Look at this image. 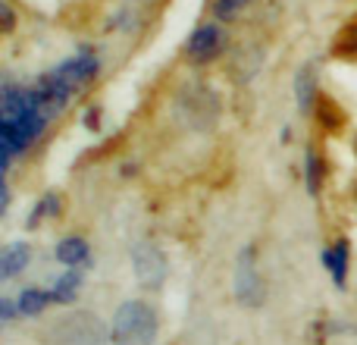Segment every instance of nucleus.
Masks as SVG:
<instances>
[{"mask_svg":"<svg viewBox=\"0 0 357 345\" xmlns=\"http://www.w3.org/2000/svg\"><path fill=\"white\" fill-rule=\"evenodd\" d=\"M50 113L41 107L31 85H19L10 75L0 82V157H3V176L10 179V170L16 157H25L41 135L47 132Z\"/></svg>","mask_w":357,"mask_h":345,"instance_id":"1","label":"nucleus"},{"mask_svg":"<svg viewBox=\"0 0 357 345\" xmlns=\"http://www.w3.org/2000/svg\"><path fill=\"white\" fill-rule=\"evenodd\" d=\"M157 333H160L157 308L144 298H126L110 321L113 345H154Z\"/></svg>","mask_w":357,"mask_h":345,"instance_id":"2","label":"nucleus"},{"mask_svg":"<svg viewBox=\"0 0 357 345\" xmlns=\"http://www.w3.org/2000/svg\"><path fill=\"white\" fill-rule=\"evenodd\" d=\"M232 292L235 302L248 311H257L266 304V279L257 264V248L245 245L235 258V273H232Z\"/></svg>","mask_w":357,"mask_h":345,"instance_id":"3","label":"nucleus"},{"mask_svg":"<svg viewBox=\"0 0 357 345\" xmlns=\"http://www.w3.org/2000/svg\"><path fill=\"white\" fill-rule=\"evenodd\" d=\"M50 345H107L104 323L88 311H75L50 330Z\"/></svg>","mask_w":357,"mask_h":345,"instance_id":"4","label":"nucleus"},{"mask_svg":"<svg viewBox=\"0 0 357 345\" xmlns=\"http://www.w3.org/2000/svg\"><path fill=\"white\" fill-rule=\"evenodd\" d=\"M226 44H229L226 22H216V19L213 22H201L188 35V41H185V57H188V63H195V66H207V63L220 60Z\"/></svg>","mask_w":357,"mask_h":345,"instance_id":"5","label":"nucleus"},{"mask_svg":"<svg viewBox=\"0 0 357 345\" xmlns=\"http://www.w3.org/2000/svg\"><path fill=\"white\" fill-rule=\"evenodd\" d=\"M132 270H135V279L142 283V289H160L169 277V260L157 242L142 239L132 248Z\"/></svg>","mask_w":357,"mask_h":345,"instance_id":"6","label":"nucleus"},{"mask_svg":"<svg viewBox=\"0 0 357 345\" xmlns=\"http://www.w3.org/2000/svg\"><path fill=\"white\" fill-rule=\"evenodd\" d=\"M178 107H182L185 119L195 129H210L216 123V117H220V98L207 88V82H191L188 88H182Z\"/></svg>","mask_w":357,"mask_h":345,"instance_id":"7","label":"nucleus"},{"mask_svg":"<svg viewBox=\"0 0 357 345\" xmlns=\"http://www.w3.org/2000/svg\"><path fill=\"white\" fill-rule=\"evenodd\" d=\"M54 69L60 73V79L66 82L73 91H82V88H88L100 75V54L94 47H88V44H82L73 57L60 60Z\"/></svg>","mask_w":357,"mask_h":345,"instance_id":"8","label":"nucleus"},{"mask_svg":"<svg viewBox=\"0 0 357 345\" xmlns=\"http://www.w3.org/2000/svg\"><path fill=\"white\" fill-rule=\"evenodd\" d=\"M31 91L38 94V101H41V107L50 113V117H56V113L66 110V104L75 98V91L66 85V82L60 79V73L56 69H44L41 75H38L35 82H31Z\"/></svg>","mask_w":357,"mask_h":345,"instance_id":"9","label":"nucleus"},{"mask_svg":"<svg viewBox=\"0 0 357 345\" xmlns=\"http://www.w3.org/2000/svg\"><path fill=\"white\" fill-rule=\"evenodd\" d=\"M54 258L60 267H75V270H91V245L85 235H63L54 248Z\"/></svg>","mask_w":357,"mask_h":345,"instance_id":"10","label":"nucleus"},{"mask_svg":"<svg viewBox=\"0 0 357 345\" xmlns=\"http://www.w3.org/2000/svg\"><path fill=\"white\" fill-rule=\"evenodd\" d=\"M320 75H317V63H304L295 75V104L301 113H314L320 104Z\"/></svg>","mask_w":357,"mask_h":345,"instance_id":"11","label":"nucleus"},{"mask_svg":"<svg viewBox=\"0 0 357 345\" xmlns=\"http://www.w3.org/2000/svg\"><path fill=\"white\" fill-rule=\"evenodd\" d=\"M320 264H323V270L333 277L335 289H345L348 270H351V248H348V242H335V245H326V248L320 251Z\"/></svg>","mask_w":357,"mask_h":345,"instance_id":"12","label":"nucleus"},{"mask_svg":"<svg viewBox=\"0 0 357 345\" xmlns=\"http://www.w3.org/2000/svg\"><path fill=\"white\" fill-rule=\"evenodd\" d=\"M31 264V245L29 242H10L0 251V279L10 283L19 273H25V267Z\"/></svg>","mask_w":357,"mask_h":345,"instance_id":"13","label":"nucleus"},{"mask_svg":"<svg viewBox=\"0 0 357 345\" xmlns=\"http://www.w3.org/2000/svg\"><path fill=\"white\" fill-rule=\"evenodd\" d=\"M82 286H85V270L63 267V273L50 283V298L54 304H75V298L82 295Z\"/></svg>","mask_w":357,"mask_h":345,"instance_id":"14","label":"nucleus"},{"mask_svg":"<svg viewBox=\"0 0 357 345\" xmlns=\"http://www.w3.org/2000/svg\"><path fill=\"white\" fill-rule=\"evenodd\" d=\"M16 304H19V317H41L47 311V304H54V298H50V289L25 286V289H19Z\"/></svg>","mask_w":357,"mask_h":345,"instance_id":"15","label":"nucleus"},{"mask_svg":"<svg viewBox=\"0 0 357 345\" xmlns=\"http://www.w3.org/2000/svg\"><path fill=\"white\" fill-rule=\"evenodd\" d=\"M301 167H304V189H307L310 198H317L323 182H326V161H323V154L317 148H307Z\"/></svg>","mask_w":357,"mask_h":345,"instance_id":"16","label":"nucleus"},{"mask_svg":"<svg viewBox=\"0 0 357 345\" xmlns=\"http://www.w3.org/2000/svg\"><path fill=\"white\" fill-rule=\"evenodd\" d=\"M60 207H63V198L56 195V191H44V195L35 201V207H31V214H29V220H25V226H29V229H38L41 223L54 220V216L60 214Z\"/></svg>","mask_w":357,"mask_h":345,"instance_id":"17","label":"nucleus"},{"mask_svg":"<svg viewBox=\"0 0 357 345\" xmlns=\"http://www.w3.org/2000/svg\"><path fill=\"white\" fill-rule=\"evenodd\" d=\"M248 3L251 0H210V13L216 22H235L248 10Z\"/></svg>","mask_w":357,"mask_h":345,"instance_id":"18","label":"nucleus"},{"mask_svg":"<svg viewBox=\"0 0 357 345\" xmlns=\"http://www.w3.org/2000/svg\"><path fill=\"white\" fill-rule=\"evenodd\" d=\"M13 29H16V10L3 0L0 3V35H13Z\"/></svg>","mask_w":357,"mask_h":345,"instance_id":"19","label":"nucleus"},{"mask_svg":"<svg viewBox=\"0 0 357 345\" xmlns=\"http://www.w3.org/2000/svg\"><path fill=\"white\" fill-rule=\"evenodd\" d=\"M19 317V304H16V298H0V323H13Z\"/></svg>","mask_w":357,"mask_h":345,"instance_id":"20","label":"nucleus"},{"mask_svg":"<svg viewBox=\"0 0 357 345\" xmlns=\"http://www.w3.org/2000/svg\"><path fill=\"white\" fill-rule=\"evenodd\" d=\"M10 201H13V195H10V179L3 176V185H0V216L10 214Z\"/></svg>","mask_w":357,"mask_h":345,"instance_id":"21","label":"nucleus"},{"mask_svg":"<svg viewBox=\"0 0 357 345\" xmlns=\"http://www.w3.org/2000/svg\"><path fill=\"white\" fill-rule=\"evenodd\" d=\"M148 3H160V0H148Z\"/></svg>","mask_w":357,"mask_h":345,"instance_id":"22","label":"nucleus"}]
</instances>
